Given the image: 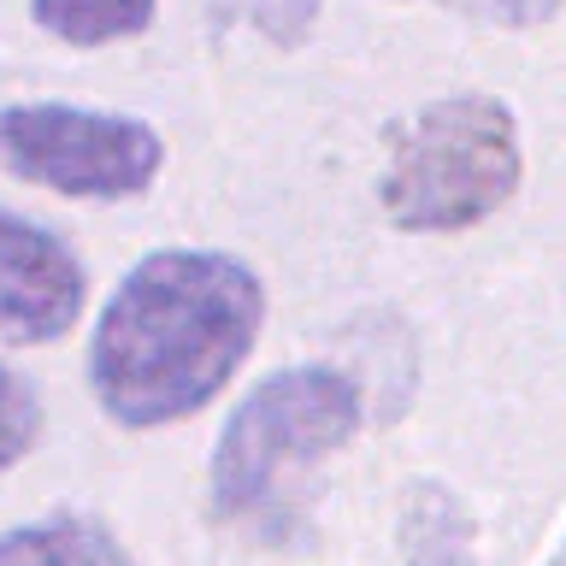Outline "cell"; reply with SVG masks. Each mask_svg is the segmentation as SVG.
I'll return each instance as SVG.
<instances>
[{
  "label": "cell",
  "mask_w": 566,
  "mask_h": 566,
  "mask_svg": "<svg viewBox=\"0 0 566 566\" xmlns=\"http://www.w3.org/2000/svg\"><path fill=\"white\" fill-rule=\"evenodd\" d=\"M35 437H42V401H35L30 378L0 366V472H12L35 449Z\"/></svg>",
  "instance_id": "9c48e42d"
},
{
  "label": "cell",
  "mask_w": 566,
  "mask_h": 566,
  "mask_svg": "<svg viewBox=\"0 0 566 566\" xmlns=\"http://www.w3.org/2000/svg\"><path fill=\"white\" fill-rule=\"evenodd\" d=\"M467 7L502 18V24H543L548 12H560L566 0H467Z\"/></svg>",
  "instance_id": "30bf717a"
},
{
  "label": "cell",
  "mask_w": 566,
  "mask_h": 566,
  "mask_svg": "<svg viewBox=\"0 0 566 566\" xmlns=\"http://www.w3.org/2000/svg\"><path fill=\"white\" fill-rule=\"evenodd\" d=\"M265 283L219 248H159L124 272L88 336V389L124 431H159L219 396L254 354Z\"/></svg>",
  "instance_id": "6da1fadb"
},
{
  "label": "cell",
  "mask_w": 566,
  "mask_h": 566,
  "mask_svg": "<svg viewBox=\"0 0 566 566\" xmlns=\"http://www.w3.org/2000/svg\"><path fill=\"white\" fill-rule=\"evenodd\" d=\"M548 566H566V560H548Z\"/></svg>",
  "instance_id": "8fae6325"
},
{
  "label": "cell",
  "mask_w": 566,
  "mask_h": 566,
  "mask_svg": "<svg viewBox=\"0 0 566 566\" xmlns=\"http://www.w3.org/2000/svg\"><path fill=\"white\" fill-rule=\"evenodd\" d=\"M88 307V272L60 230L0 207V336L60 343Z\"/></svg>",
  "instance_id": "5b68a950"
},
{
  "label": "cell",
  "mask_w": 566,
  "mask_h": 566,
  "mask_svg": "<svg viewBox=\"0 0 566 566\" xmlns=\"http://www.w3.org/2000/svg\"><path fill=\"white\" fill-rule=\"evenodd\" d=\"M525 177L520 118L495 95H442L424 101L389 130L378 207L396 230L449 237L472 230L513 201Z\"/></svg>",
  "instance_id": "3957f363"
},
{
  "label": "cell",
  "mask_w": 566,
  "mask_h": 566,
  "mask_svg": "<svg viewBox=\"0 0 566 566\" xmlns=\"http://www.w3.org/2000/svg\"><path fill=\"white\" fill-rule=\"evenodd\" d=\"M159 0H30L35 30L65 48H113L154 24Z\"/></svg>",
  "instance_id": "ba28073f"
},
{
  "label": "cell",
  "mask_w": 566,
  "mask_h": 566,
  "mask_svg": "<svg viewBox=\"0 0 566 566\" xmlns=\"http://www.w3.org/2000/svg\"><path fill=\"white\" fill-rule=\"evenodd\" d=\"M0 566H130V555L95 520H35L0 531Z\"/></svg>",
  "instance_id": "52a82bcc"
},
{
  "label": "cell",
  "mask_w": 566,
  "mask_h": 566,
  "mask_svg": "<svg viewBox=\"0 0 566 566\" xmlns=\"http://www.w3.org/2000/svg\"><path fill=\"white\" fill-rule=\"evenodd\" d=\"M166 166V142L130 113L71 101L0 106V171L65 201H136Z\"/></svg>",
  "instance_id": "277c9868"
},
{
  "label": "cell",
  "mask_w": 566,
  "mask_h": 566,
  "mask_svg": "<svg viewBox=\"0 0 566 566\" xmlns=\"http://www.w3.org/2000/svg\"><path fill=\"white\" fill-rule=\"evenodd\" d=\"M366 419L360 384L336 366H290L260 378L212 442L207 495L224 525H260L290 513L318 460L348 449Z\"/></svg>",
  "instance_id": "7a4b0ae2"
},
{
  "label": "cell",
  "mask_w": 566,
  "mask_h": 566,
  "mask_svg": "<svg viewBox=\"0 0 566 566\" xmlns=\"http://www.w3.org/2000/svg\"><path fill=\"white\" fill-rule=\"evenodd\" d=\"M401 566H478V525L442 484H413L407 490Z\"/></svg>",
  "instance_id": "8992f818"
}]
</instances>
